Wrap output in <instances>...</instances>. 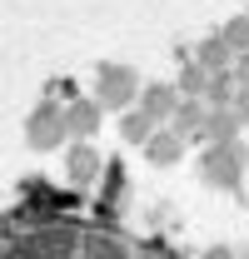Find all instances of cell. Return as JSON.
<instances>
[{
    "mask_svg": "<svg viewBox=\"0 0 249 259\" xmlns=\"http://www.w3.org/2000/svg\"><path fill=\"white\" fill-rule=\"evenodd\" d=\"M140 95H145V90H140V80H135L130 65H100V75H95V100H100L105 110H124V115H130V105Z\"/></svg>",
    "mask_w": 249,
    "mask_h": 259,
    "instance_id": "obj_1",
    "label": "cell"
},
{
    "mask_svg": "<svg viewBox=\"0 0 249 259\" xmlns=\"http://www.w3.org/2000/svg\"><path fill=\"white\" fill-rule=\"evenodd\" d=\"M25 135H30L35 150H50V145H60L65 135H70V125H65V110L55 105V100H40V105H35V115L25 120Z\"/></svg>",
    "mask_w": 249,
    "mask_h": 259,
    "instance_id": "obj_2",
    "label": "cell"
},
{
    "mask_svg": "<svg viewBox=\"0 0 249 259\" xmlns=\"http://www.w3.org/2000/svg\"><path fill=\"white\" fill-rule=\"evenodd\" d=\"M239 175H244V150L239 145H210L204 150V180L210 185L229 190V185H239Z\"/></svg>",
    "mask_w": 249,
    "mask_h": 259,
    "instance_id": "obj_3",
    "label": "cell"
},
{
    "mask_svg": "<svg viewBox=\"0 0 249 259\" xmlns=\"http://www.w3.org/2000/svg\"><path fill=\"white\" fill-rule=\"evenodd\" d=\"M100 110H105L100 100H75V105L65 110V125H70V135H75L80 145H85L95 130H100Z\"/></svg>",
    "mask_w": 249,
    "mask_h": 259,
    "instance_id": "obj_4",
    "label": "cell"
},
{
    "mask_svg": "<svg viewBox=\"0 0 249 259\" xmlns=\"http://www.w3.org/2000/svg\"><path fill=\"white\" fill-rule=\"evenodd\" d=\"M145 155H150V164H175L180 155H185V135H180L175 125H164L155 140L145 145Z\"/></svg>",
    "mask_w": 249,
    "mask_h": 259,
    "instance_id": "obj_5",
    "label": "cell"
},
{
    "mask_svg": "<svg viewBox=\"0 0 249 259\" xmlns=\"http://www.w3.org/2000/svg\"><path fill=\"white\" fill-rule=\"evenodd\" d=\"M120 135L130 140V145H150V140L159 135V120L150 115V110H140V105H135V110L120 120Z\"/></svg>",
    "mask_w": 249,
    "mask_h": 259,
    "instance_id": "obj_6",
    "label": "cell"
},
{
    "mask_svg": "<svg viewBox=\"0 0 249 259\" xmlns=\"http://www.w3.org/2000/svg\"><path fill=\"white\" fill-rule=\"evenodd\" d=\"M234 130H239V115H234V110H210L199 140H204V145H234Z\"/></svg>",
    "mask_w": 249,
    "mask_h": 259,
    "instance_id": "obj_7",
    "label": "cell"
},
{
    "mask_svg": "<svg viewBox=\"0 0 249 259\" xmlns=\"http://www.w3.org/2000/svg\"><path fill=\"white\" fill-rule=\"evenodd\" d=\"M65 169H70V180H75V185H90L95 175H100V155H95V145H90V140L70 150V160H65Z\"/></svg>",
    "mask_w": 249,
    "mask_h": 259,
    "instance_id": "obj_8",
    "label": "cell"
},
{
    "mask_svg": "<svg viewBox=\"0 0 249 259\" xmlns=\"http://www.w3.org/2000/svg\"><path fill=\"white\" fill-rule=\"evenodd\" d=\"M140 110H150L155 120H175V110H180V95H175L170 85H145V95H140Z\"/></svg>",
    "mask_w": 249,
    "mask_h": 259,
    "instance_id": "obj_9",
    "label": "cell"
},
{
    "mask_svg": "<svg viewBox=\"0 0 249 259\" xmlns=\"http://www.w3.org/2000/svg\"><path fill=\"white\" fill-rule=\"evenodd\" d=\"M219 35L229 40V50H234V55H244V50H249V15H234Z\"/></svg>",
    "mask_w": 249,
    "mask_h": 259,
    "instance_id": "obj_10",
    "label": "cell"
},
{
    "mask_svg": "<svg viewBox=\"0 0 249 259\" xmlns=\"http://www.w3.org/2000/svg\"><path fill=\"white\" fill-rule=\"evenodd\" d=\"M234 115H239V125H249V85H239V95H234V105H229Z\"/></svg>",
    "mask_w": 249,
    "mask_h": 259,
    "instance_id": "obj_11",
    "label": "cell"
},
{
    "mask_svg": "<svg viewBox=\"0 0 249 259\" xmlns=\"http://www.w3.org/2000/svg\"><path fill=\"white\" fill-rule=\"evenodd\" d=\"M234 80H239V85H249V50L234 60Z\"/></svg>",
    "mask_w": 249,
    "mask_h": 259,
    "instance_id": "obj_12",
    "label": "cell"
}]
</instances>
